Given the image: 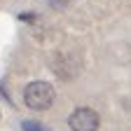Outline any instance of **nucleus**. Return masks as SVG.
Segmentation results:
<instances>
[{
    "label": "nucleus",
    "instance_id": "1",
    "mask_svg": "<svg viewBox=\"0 0 131 131\" xmlns=\"http://www.w3.org/2000/svg\"><path fill=\"white\" fill-rule=\"evenodd\" d=\"M54 98H56L54 87L49 84V82H45V80H35V82H30V84H26V89H24V103L30 110L52 108Z\"/></svg>",
    "mask_w": 131,
    "mask_h": 131
},
{
    "label": "nucleus",
    "instance_id": "2",
    "mask_svg": "<svg viewBox=\"0 0 131 131\" xmlns=\"http://www.w3.org/2000/svg\"><path fill=\"white\" fill-rule=\"evenodd\" d=\"M68 126L73 131H98L101 126V117L91 108H75L68 117Z\"/></svg>",
    "mask_w": 131,
    "mask_h": 131
},
{
    "label": "nucleus",
    "instance_id": "3",
    "mask_svg": "<svg viewBox=\"0 0 131 131\" xmlns=\"http://www.w3.org/2000/svg\"><path fill=\"white\" fill-rule=\"evenodd\" d=\"M24 129H26V131H42L40 124H33V122H24Z\"/></svg>",
    "mask_w": 131,
    "mask_h": 131
}]
</instances>
